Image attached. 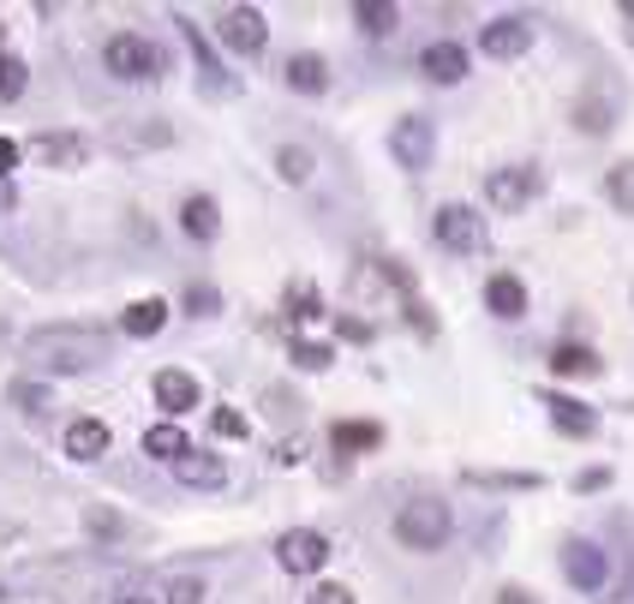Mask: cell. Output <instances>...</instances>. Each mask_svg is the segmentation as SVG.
<instances>
[{"mask_svg":"<svg viewBox=\"0 0 634 604\" xmlns=\"http://www.w3.org/2000/svg\"><path fill=\"white\" fill-rule=\"evenodd\" d=\"M216 37H222V49H233V54H263V42H270V24H263L258 7H222V19H216Z\"/></svg>","mask_w":634,"mask_h":604,"instance_id":"cell-5","label":"cell"},{"mask_svg":"<svg viewBox=\"0 0 634 604\" xmlns=\"http://www.w3.org/2000/svg\"><path fill=\"white\" fill-rule=\"evenodd\" d=\"M312 604H353V593H347V586H335V581H323L312 593Z\"/></svg>","mask_w":634,"mask_h":604,"instance_id":"cell-34","label":"cell"},{"mask_svg":"<svg viewBox=\"0 0 634 604\" xmlns=\"http://www.w3.org/2000/svg\"><path fill=\"white\" fill-rule=\"evenodd\" d=\"M551 372L557 377H599L604 360L593 347H581V342H563V347H551Z\"/></svg>","mask_w":634,"mask_h":604,"instance_id":"cell-18","label":"cell"},{"mask_svg":"<svg viewBox=\"0 0 634 604\" xmlns=\"http://www.w3.org/2000/svg\"><path fill=\"white\" fill-rule=\"evenodd\" d=\"M563 574L581 593H604L611 586V551H599L593 539H569L563 544Z\"/></svg>","mask_w":634,"mask_h":604,"instance_id":"cell-4","label":"cell"},{"mask_svg":"<svg viewBox=\"0 0 634 604\" xmlns=\"http://www.w3.org/2000/svg\"><path fill=\"white\" fill-rule=\"evenodd\" d=\"M174 479H180V485H198V491H216V485L228 479V467H222V455L186 449L180 461H174Z\"/></svg>","mask_w":634,"mask_h":604,"instance_id":"cell-14","label":"cell"},{"mask_svg":"<svg viewBox=\"0 0 634 604\" xmlns=\"http://www.w3.org/2000/svg\"><path fill=\"white\" fill-rule=\"evenodd\" d=\"M276 168H282V180H288V186L312 180V156H305L300 144H288V150H276Z\"/></svg>","mask_w":634,"mask_h":604,"instance_id":"cell-28","label":"cell"},{"mask_svg":"<svg viewBox=\"0 0 634 604\" xmlns=\"http://www.w3.org/2000/svg\"><path fill=\"white\" fill-rule=\"evenodd\" d=\"M12 407H19V414H42V407H49V389H42V383H12Z\"/></svg>","mask_w":634,"mask_h":604,"instance_id":"cell-29","label":"cell"},{"mask_svg":"<svg viewBox=\"0 0 634 604\" xmlns=\"http://www.w3.org/2000/svg\"><path fill=\"white\" fill-rule=\"evenodd\" d=\"M288 305H293V317H318V312H323V300H318L312 288H293V293H288Z\"/></svg>","mask_w":634,"mask_h":604,"instance_id":"cell-33","label":"cell"},{"mask_svg":"<svg viewBox=\"0 0 634 604\" xmlns=\"http://www.w3.org/2000/svg\"><path fill=\"white\" fill-rule=\"evenodd\" d=\"M527 42H533L527 19H497V24H485V54H491V61H521Z\"/></svg>","mask_w":634,"mask_h":604,"instance_id":"cell-12","label":"cell"},{"mask_svg":"<svg viewBox=\"0 0 634 604\" xmlns=\"http://www.w3.org/2000/svg\"><path fill=\"white\" fill-rule=\"evenodd\" d=\"M121 604H144V598H121Z\"/></svg>","mask_w":634,"mask_h":604,"instance_id":"cell-38","label":"cell"},{"mask_svg":"<svg viewBox=\"0 0 634 604\" xmlns=\"http://www.w3.org/2000/svg\"><path fill=\"white\" fill-rule=\"evenodd\" d=\"M353 19H360L365 37H389L395 19H402V7H389V0H360V7H353Z\"/></svg>","mask_w":634,"mask_h":604,"instance_id":"cell-23","label":"cell"},{"mask_svg":"<svg viewBox=\"0 0 634 604\" xmlns=\"http://www.w3.org/2000/svg\"><path fill=\"white\" fill-rule=\"evenodd\" d=\"M419 72L432 84H461L467 79V49L461 42H432V49L419 54Z\"/></svg>","mask_w":634,"mask_h":604,"instance_id":"cell-11","label":"cell"},{"mask_svg":"<svg viewBox=\"0 0 634 604\" xmlns=\"http://www.w3.org/2000/svg\"><path fill=\"white\" fill-rule=\"evenodd\" d=\"M449 503H437V497H413V503L395 514V539L407 544V551H444L449 544Z\"/></svg>","mask_w":634,"mask_h":604,"instance_id":"cell-2","label":"cell"},{"mask_svg":"<svg viewBox=\"0 0 634 604\" xmlns=\"http://www.w3.org/2000/svg\"><path fill=\"white\" fill-rule=\"evenodd\" d=\"M288 84L300 96H323V91H330V66H323V54H293V61H288Z\"/></svg>","mask_w":634,"mask_h":604,"instance_id":"cell-19","label":"cell"},{"mask_svg":"<svg viewBox=\"0 0 634 604\" xmlns=\"http://www.w3.org/2000/svg\"><path fill=\"white\" fill-rule=\"evenodd\" d=\"M544 407H551V425L569 437H593L599 431V414L586 402H569V395H544Z\"/></svg>","mask_w":634,"mask_h":604,"instance_id":"cell-16","label":"cell"},{"mask_svg":"<svg viewBox=\"0 0 634 604\" xmlns=\"http://www.w3.org/2000/svg\"><path fill=\"white\" fill-rule=\"evenodd\" d=\"M156 402L168 407V419H180L186 407H198V377L174 372V365H168V372H156Z\"/></svg>","mask_w":634,"mask_h":604,"instance_id":"cell-15","label":"cell"},{"mask_svg":"<svg viewBox=\"0 0 634 604\" xmlns=\"http://www.w3.org/2000/svg\"><path fill=\"white\" fill-rule=\"evenodd\" d=\"M144 449H150L156 461H168V467H174V461H180V455H186L191 444H186V431H180V425L168 419V425H156V431H144Z\"/></svg>","mask_w":634,"mask_h":604,"instance_id":"cell-24","label":"cell"},{"mask_svg":"<svg viewBox=\"0 0 634 604\" xmlns=\"http://www.w3.org/2000/svg\"><path fill=\"white\" fill-rule=\"evenodd\" d=\"M432 228H437V246H444V252H485V222L467 204H444Z\"/></svg>","mask_w":634,"mask_h":604,"instance_id":"cell-7","label":"cell"},{"mask_svg":"<svg viewBox=\"0 0 634 604\" xmlns=\"http://www.w3.org/2000/svg\"><path fill=\"white\" fill-rule=\"evenodd\" d=\"M24 360L42 365V372H84V365L102 360V335L96 330H37L24 342Z\"/></svg>","mask_w":634,"mask_h":604,"instance_id":"cell-1","label":"cell"},{"mask_svg":"<svg viewBox=\"0 0 634 604\" xmlns=\"http://www.w3.org/2000/svg\"><path fill=\"white\" fill-rule=\"evenodd\" d=\"M599 485H611V467H586L581 473V491H599Z\"/></svg>","mask_w":634,"mask_h":604,"instance_id":"cell-36","label":"cell"},{"mask_svg":"<svg viewBox=\"0 0 634 604\" xmlns=\"http://www.w3.org/2000/svg\"><path fill=\"white\" fill-rule=\"evenodd\" d=\"M210 425H216V437H228V444H240V437L252 431V425H246V414H233V407H216Z\"/></svg>","mask_w":634,"mask_h":604,"instance_id":"cell-30","label":"cell"},{"mask_svg":"<svg viewBox=\"0 0 634 604\" xmlns=\"http://www.w3.org/2000/svg\"><path fill=\"white\" fill-rule=\"evenodd\" d=\"M276 563H282L288 574H318L323 563H330V539L312 533V527H293V533L276 539Z\"/></svg>","mask_w":634,"mask_h":604,"instance_id":"cell-6","label":"cell"},{"mask_svg":"<svg viewBox=\"0 0 634 604\" xmlns=\"http://www.w3.org/2000/svg\"><path fill=\"white\" fill-rule=\"evenodd\" d=\"M485 198H491V210L521 216L527 204H533V168H497L491 180H485Z\"/></svg>","mask_w":634,"mask_h":604,"instance_id":"cell-10","label":"cell"},{"mask_svg":"<svg viewBox=\"0 0 634 604\" xmlns=\"http://www.w3.org/2000/svg\"><path fill=\"white\" fill-rule=\"evenodd\" d=\"M497 604H533V598H527V593H503V598H497Z\"/></svg>","mask_w":634,"mask_h":604,"instance_id":"cell-37","label":"cell"},{"mask_svg":"<svg viewBox=\"0 0 634 604\" xmlns=\"http://www.w3.org/2000/svg\"><path fill=\"white\" fill-rule=\"evenodd\" d=\"M102 61H108L114 79H162V49H150L144 37H108V49H102Z\"/></svg>","mask_w":634,"mask_h":604,"instance_id":"cell-3","label":"cell"},{"mask_svg":"<svg viewBox=\"0 0 634 604\" xmlns=\"http://www.w3.org/2000/svg\"><path fill=\"white\" fill-rule=\"evenodd\" d=\"M168 604H204V581H198V574H180V581H168Z\"/></svg>","mask_w":634,"mask_h":604,"instance_id":"cell-31","label":"cell"},{"mask_svg":"<svg viewBox=\"0 0 634 604\" xmlns=\"http://www.w3.org/2000/svg\"><path fill=\"white\" fill-rule=\"evenodd\" d=\"M24 150H31V162H42V168H84V162H91V144H84L79 132H37Z\"/></svg>","mask_w":634,"mask_h":604,"instance_id":"cell-9","label":"cell"},{"mask_svg":"<svg viewBox=\"0 0 634 604\" xmlns=\"http://www.w3.org/2000/svg\"><path fill=\"white\" fill-rule=\"evenodd\" d=\"M19 144H12V138H0V174H12V168H19Z\"/></svg>","mask_w":634,"mask_h":604,"instance_id":"cell-35","label":"cell"},{"mask_svg":"<svg viewBox=\"0 0 634 604\" xmlns=\"http://www.w3.org/2000/svg\"><path fill=\"white\" fill-rule=\"evenodd\" d=\"M389 150H395V162L402 168H432V150H437V138H432V121L425 114H407V121H395V132H389Z\"/></svg>","mask_w":634,"mask_h":604,"instance_id":"cell-8","label":"cell"},{"mask_svg":"<svg viewBox=\"0 0 634 604\" xmlns=\"http://www.w3.org/2000/svg\"><path fill=\"white\" fill-rule=\"evenodd\" d=\"M485 305H491V317H503V323L527 317V282L521 275H491V282H485Z\"/></svg>","mask_w":634,"mask_h":604,"instance_id":"cell-13","label":"cell"},{"mask_svg":"<svg viewBox=\"0 0 634 604\" xmlns=\"http://www.w3.org/2000/svg\"><path fill=\"white\" fill-rule=\"evenodd\" d=\"M330 444L342 449V455H365V449L383 444V425H372V419H342V425L330 431Z\"/></svg>","mask_w":634,"mask_h":604,"instance_id":"cell-20","label":"cell"},{"mask_svg":"<svg viewBox=\"0 0 634 604\" xmlns=\"http://www.w3.org/2000/svg\"><path fill=\"white\" fill-rule=\"evenodd\" d=\"M24 84H31L24 61H19V54H7V49H0V102H19V96H24Z\"/></svg>","mask_w":634,"mask_h":604,"instance_id":"cell-26","label":"cell"},{"mask_svg":"<svg viewBox=\"0 0 634 604\" xmlns=\"http://www.w3.org/2000/svg\"><path fill=\"white\" fill-rule=\"evenodd\" d=\"M66 455L72 461H96V455H108V425L102 419H72L66 425Z\"/></svg>","mask_w":634,"mask_h":604,"instance_id":"cell-17","label":"cell"},{"mask_svg":"<svg viewBox=\"0 0 634 604\" xmlns=\"http://www.w3.org/2000/svg\"><path fill=\"white\" fill-rule=\"evenodd\" d=\"M180 228L191 233V240H216V233H222V216H216L210 198H186L180 204Z\"/></svg>","mask_w":634,"mask_h":604,"instance_id":"cell-21","label":"cell"},{"mask_svg":"<svg viewBox=\"0 0 634 604\" xmlns=\"http://www.w3.org/2000/svg\"><path fill=\"white\" fill-rule=\"evenodd\" d=\"M467 479H474V485H515V491H533V473H467Z\"/></svg>","mask_w":634,"mask_h":604,"instance_id":"cell-32","label":"cell"},{"mask_svg":"<svg viewBox=\"0 0 634 604\" xmlns=\"http://www.w3.org/2000/svg\"><path fill=\"white\" fill-rule=\"evenodd\" d=\"M288 353H293V365H300V372H330V360H335L330 342H293Z\"/></svg>","mask_w":634,"mask_h":604,"instance_id":"cell-27","label":"cell"},{"mask_svg":"<svg viewBox=\"0 0 634 604\" xmlns=\"http://www.w3.org/2000/svg\"><path fill=\"white\" fill-rule=\"evenodd\" d=\"M162 323H168V300H138V305H126V312H121L126 335H156Z\"/></svg>","mask_w":634,"mask_h":604,"instance_id":"cell-22","label":"cell"},{"mask_svg":"<svg viewBox=\"0 0 634 604\" xmlns=\"http://www.w3.org/2000/svg\"><path fill=\"white\" fill-rule=\"evenodd\" d=\"M604 198H611L623 216H634V162H616V168H611V180H604Z\"/></svg>","mask_w":634,"mask_h":604,"instance_id":"cell-25","label":"cell"}]
</instances>
